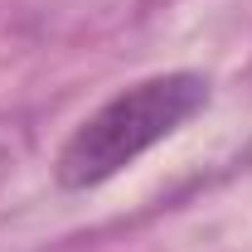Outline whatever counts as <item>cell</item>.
<instances>
[{
  "mask_svg": "<svg viewBox=\"0 0 252 252\" xmlns=\"http://www.w3.org/2000/svg\"><path fill=\"white\" fill-rule=\"evenodd\" d=\"M204 107H209L204 73L180 68V73L141 78L117 97H107L93 117L78 122V131L63 141L59 160H54V180H59V189H73V194L107 185L126 165H136L151 146L170 141Z\"/></svg>",
  "mask_w": 252,
  "mask_h": 252,
  "instance_id": "obj_1",
  "label": "cell"
},
{
  "mask_svg": "<svg viewBox=\"0 0 252 252\" xmlns=\"http://www.w3.org/2000/svg\"><path fill=\"white\" fill-rule=\"evenodd\" d=\"M248 88H252V73H248Z\"/></svg>",
  "mask_w": 252,
  "mask_h": 252,
  "instance_id": "obj_2",
  "label": "cell"
}]
</instances>
